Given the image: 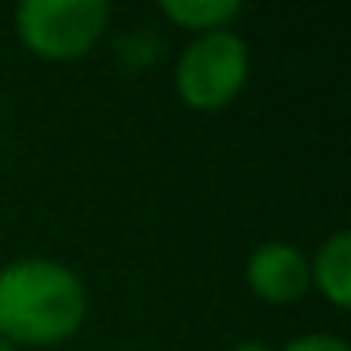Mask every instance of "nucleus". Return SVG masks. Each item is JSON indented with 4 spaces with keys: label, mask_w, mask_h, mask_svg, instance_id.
I'll list each match as a JSON object with an SVG mask.
<instances>
[{
    "label": "nucleus",
    "mask_w": 351,
    "mask_h": 351,
    "mask_svg": "<svg viewBox=\"0 0 351 351\" xmlns=\"http://www.w3.org/2000/svg\"><path fill=\"white\" fill-rule=\"evenodd\" d=\"M87 291L69 265L19 257L0 268V336L12 348H53L80 332Z\"/></svg>",
    "instance_id": "nucleus-1"
},
{
    "label": "nucleus",
    "mask_w": 351,
    "mask_h": 351,
    "mask_svg": "<svg viewBox=\"0 0 351 351\" xmlns=\"http://www.w3.org/2000/svg\"><path fill=\"white\" fill-rule=\"evenodd\" d=\"M110 27L106 0H27L16 8V34L46 61H80Z\"/></svg>",
    "instance_id": "nucleus-2"
},
{
    "label": "nucleus",
    "mask_w": 351,
    "mask_h": 351,
    "mask_svg": "<svg viewBox=\"0 0 351 351\" xmlns=\"http://www.w3.org/2000/svg\"><path fill=\"white\" fill-rule=\"evenodd\" d=\"M245 80H250V46L234 31L197 34L174 69L182 102L200 114L230 106L242 95Z\"/></svg>",
    "instance_id": "nucleus-3"
},
{
    "label": "nucleus",
    "mask_w": 351,
    "mask_h": 351,
    "mask_svg": "<svg viewBox=\"0 0 351 351\" xmlns=\"http://www.w3.org/2000/svg\"><path fill=\"white\" fill-rule=\"evenodd\" d=\"M245 283L268 306H295L310 295V261L287 242H261L245 261Z\"/></svg>",
    "instance_id": "nucleus-4"
},
{
    "label": "nucleus",
    "mask_w": 351,
    "mask_h": 351,
    "mask_svg": "<svg viewBox=\"0 0 351 351\" xmlns=\"http://www.w3.org/2000/svg\"><path fill=\"white\" fill-rule=\"evenodd\" d=\"M310 287H317L336 310L351 306V230H336L321 242L310 261Z\"/></svg>",
    "instance_id": "nucleus-5"
},
{
    "label": "nucleus",
    "mask_w": 351,
    "mask_h": 351,
    "mask_svg": "<svg viewBox=\"0 0 351 351\" xmlns=\"http://www.w3.org/2000/svg\"><path fill=\"white\" fill-rule=\"evenodd\" d=\"M159 12L182 31L212 34V31H230V23L242 16V4L238 0H162Z\"/></svg>",
    "instance_id": "nucleus-6"
},
{
    "label": "nucleus",
    "mask_w": 351,
    "mask_h": 351,
    "mask_svg": "<svg viewBox=\"0 0 351 351\" xmlns=\"http://www.w3.org/2000/svg\"><path fill=\"white\" fill-rule=\"evenodd\" d=\"M283 351H351V348L340 340V336H332V332H310V336L291 340Z\"/></svg>",
    "instance_id": "nucleus-7"
},
{
    "label": "nucleus",
    "mask_w": 351,
    "mask_h": 351,
    "mask_svg": "<svg viewBox=\"0 0 351 351\" xmlns=\"http://www.w3.org/2000/svg\"><path fill=\"white\" fill-rule=\"evenodd\" d=\"M230 351H272L268 343H261V340H242V343H234Z\"/></svg>",
    "instance_id": "nucleus-8"
},
{
    "label": "nucleus",
    "mask_w": 351,
    "mask_h": 351,
    "mask_svg": "<svg viewBox=\"0 0 351 351\" xmlns=\"http://www.w3.org/2000/svg\"><path fill=\"white\" fill-rule=\"evenodd\" d=\"M0 351H19V348H12V343L4 340V336H0Z\"/></svg>",
    "instance_id": "nucleus-9"
}]
</instances>
